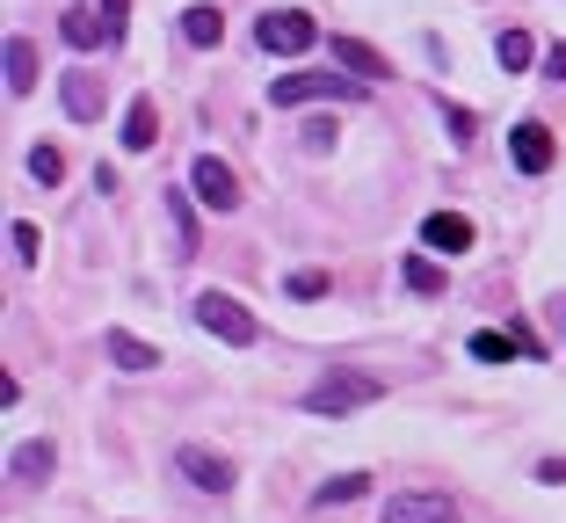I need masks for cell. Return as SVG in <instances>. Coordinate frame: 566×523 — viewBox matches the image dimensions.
<instances>
[{
  "mask_svg": "<svg viewBox=\"0 0 566 523\" xmlns=\"http://www.w3.org/2000/svg\"><path fill=\"white\" fill-rule=\"evenodd\" d=\"M472 219L465 211H429V219H421V248L429 254H472Z\"/></svg>",
  "mask_w": 566,
  "mask_h": 523,
  "instance_id": "cell-8",
  "label": "cell"
},
{
  "mask_svg": "<svg viewBox=\"0 0 566 523\" xmlns=\"http://www.w3.org/2000/svg\"><path fill=\"white\" fill-rule=\"evenodd\" d=\"M319 291H327V270H298L291 276V299H319Z\"/></svg>",
  "mask_w": 566,
  "mask_h": 523,
  "instance_id": "cell-27",
  "label": "cell"
},
{
  "mask_svg": "<svg viewBox=\"0 0 566 523\" xmlns=\"http://www.w3.org/2000/svg\"><path fill=\"white\" fill-rule=\"evenodd\" d=\"M30 175H36L44 189H51V182H66V153H59V146H36V153H30Z\"/></svg>",
  "mask_w": 566,
  "mask_h": 523,
  "instance_id": "cell-24",
  "label": "cell"
},
{
  "mask_svg": "<svg viewBox=\"0 0 566 523\" xmlns=\"http://www.w3.org/2000/svg\"><path fill=\"white\" fill-rule=\"evenodd\" d=\"M59 36H66L73 51H95L102 36H109V22H102V8H66V15H59Z\"/></svg>",
  "mask_w": 566,
  "mask_h": 523,
  "instance_id": "cell-16",
  "label": "cell"
},
{
  "mask_svg": "<svg viewBox=\"0 0 566 523\" xmlns=\"http://www.w3.org/2000/svg\"><path fill=\"white\" fill-rule=\"evenodd\" d=\"M182 36H189L197 51H211L218 36H226V15H218V8H189V15H182Z\"/></svg>",
  "mask_w": 566,
  "mask_h": 523,
  "instance_id": "cell-21",
  "label": "cell"
},
{
  "mask_svg": "<svg viewBox=\"0 0 566 523\" xmlns=\"http://www.w3.org/2000/svg\"><path fill=\"white\" fill-rule=\"evenodd\" d=\"M465 349H472V364H509V356H516V342L501 335V327H480V335H472Z\"/></svg>",
  "mask_w": 566,
  "mask_h": 523,
  "instance_id": "cell-22",
  "label": "cell"
},
{
  "mask_svg": "<svg viewBox=\"0 0 566 523\" xmlns=\"http://www.w3.org/2000/svg\"><path fill=\"white\" fill-rule=\"evenodd\" d=\"M124 8H132V0H102V22H109V44L124 36Z\"/></svg>",
  "mask_w": 566,
  "mask_h": 523,
  "instance_id": "cell-28",
  "label": "cell"
},
{
  "mask_svg": "<svg viewBox=\"0 0 566 523\" xmlns=\"http://www.w3.org/2000/svg\"><path fill=\"white\" fill-rule=\"evenodd\" d=\"M559 327H566V305H559Z\"/></svg>",
  "mask_w": 566,
  "mask_h": 523,
  "instance_id": "cell-31",
  "label": "cell"
},
{
  "mask_svg": "<svg viewBox=\"0 0 566 523\" xmlns=\"http://www.w3.org/2000/svg\"><path fill=\"white\" fill-rule=\"evenodd\" d=\"M197 327L218 335V342H233V349H254V342H262V321H254L240 299H226V291H203L197 299Z\"/></svg>",
  "mask_w": 566,
  "mask_h": 523,
  "instance_id": "cell-3",
  "label": "cell"
},
{
  "mask_svg": "<svg viewBox=\"0 0 566 523\" xmlns=\"http://www.w3.org/2000/svg\"><path fill=\"white\" fill-rule=\"evenodd\" d=\"M59 109H66L73 124H95L102 117V87H95V73H59Z\"/></svg>",
  "mask_w": 566,
  "mask_h": 523,
  "instance_id": "cell-10",
  "label": "cell"
},
{
  "mask_svg": "<svg viewBox=\"0 0 566 523\" xmlns=\"http://www.w3.org/2000/svg\"><path fill=\"white\" fill-rule=\"evenodd\" d=\"M160 197H167V226H175V254L189 262V254L203 248V233H197V203H189L197 189H160Z\"/></svg>",
  "mask_w": 566,
  "mask_h": 523,
  "instance_id": "cell-13",
  "label": "cell"
},
{
  "mask_svg": "<svg viewBox=\"0 0 566 523\" xmlns=\"http://www.w3.org/2000/svg\"><path fill=\"white\" fill-rule=\"evenodd\" d=\"M160 146V109H153V95H132V109H124V153H153Z\"/></svg>",
  "mask_w": 566,
  "mask_h": 523,
  "instance_id": "cell-14",
  "label": "cell"
},
{
  "mask_svg": "<svg viewBox=\"0 0 566 523\" xmlns=\"http://www.w3.org/2000/svg\"><path fill=\"white\" fill-rule=\"evenodd\" d=\"M189 189H197V203H203V211H218V219L240 211V175L226 168L218 153H197V160H189Z\"/></svg>",
  "mask_w": 566,
  "mask_h": 523,
  "instance_id": "cell-6",
  "label": "cell"
},
{
  "mask_svg": "<svg viewBox=\"0 0 566 523\" xmlns=\"http://www.w3.org/2000/svg\"><path fill=\"white\" fill-rule=\"evenodd\" d=\"M370 494V473H334L313 488V509H342V502H364Z\"/></svg>",
  "mask_w": 566,
  "mask_h": 523,
  "instance_id": "cell-18",
  "label": "cell"
},
{
  "mask_svg": "<svg viewBox=\"0 0 566 523\" xmlns=\"http://www.w3.org/2000/svg\"><path fill=\"white\" fill-rule=\"evenodd\" d=\"M51 466H59V443L30 437V443H15V458H8V480H15V488H36V480H51Z\"/></svg>",
  "mask_w": 566,
  "mask_h": 523,
  "instance_id": "cell-11",
  "label": "cell"
},
{
  "mask_svg": "<svg viewBox=\"0 0 566 523\" xmlns=\"http://www.w3.org/2000/svg\"><path fill=\"white\" fill-rule=\"evenodd\" d=\"M8 254H15L22 270H30L36 254H44V240H36V226H30V219H15V226H8Z\"/></svg>",
  "mask_w": 566,
  "mask_h": 523,
  "instance_id": "cell-23",
  "label": "cell"
},
{
  "mask_svg": "<svg viewBox=\"0 0 566 523\" xmlns=\"http://www.w3.org/2000/svg\"><path fill=\"white\" fill-rule=\"evenodd\" d=\"M175 473H182L197 494H226L240 480V466L226 451H211V443H182V451H175Z\"/></svg>",
  "mask_w": 566,
  "mask_h": 523,
  "instance_id": "cell-5",
  "label": "cell"
},
{
  "mask_svg": "<svg viewBox=\"0 0 566 523\" xmlns=\"http://www.w3.org/2000/svg\"><path fill=\"white\" fill-rule=\"evenodd\" d=\"M385 400V378L378 372H319L313 386H305V415H334V422H342V415H356V407H378Z\"/></svg>",
  "mask_w": 566,
  "mask_h": 523,
  "instance_id": "cell-1",
  "label": "cell"
},
{
  "mask_svg": "<svg viewBox=\"0 0 566 523\" xmlns=\"http://www.w3.org/2000/svg\"><path fill=\"white\" fill-rule=\"evenodd\" d=\"M407 291H415V299H436V291H443V262H436V254H407Z\"/></svg>",
  "mask_w": 566,
  "mask_h": 523,
  "instance_id": "cell-20",
  "label": "cell"
},
{
  "mask_svg": "<svg viewBox=\"0 0 566 523\" xmlns=\"http://www.w3.org/2000/svg\"><path fill=\"white\" fill-rule=\"evenodd\" d=\"M552 153H559V146H552V132L537 117H523L516 132H509V160H516V175H545Z\"/></svg>",
  "mask_w": 566,
  "mask_h": 523,
  "instance_id": "cell-9",
  "label": "cell"
},
{
  "mask_svg": "<svg viewBox=\"0 0 566 523\" xmlns=\"http://www.w3.org/2000/svg\"><path fill=\"white\" fill-rule=\"evenodd\" d=\"M545 81H559V87H566V44H559V51H545Z\"/></svg>",
  "mask_w": 566,
  "mask_h": 523,
  "instance_id": "cell-30",
  "label": "cell"
},
{
  "mask_svg": "<svg viewBox=\"0 0 566 523\" xmlns=\"http://www.w3.org/2000/svg\"><path fill=\"white\" fill-rule=\"evenodd\" d=\"M378 523H458V502L443 488H400L378 509Z\"/></svg>",
  "mask_w": 566,
  "mask_h": 523,
  "instance_id": "cell-7",
  "label": "cell"
},
{
  "mask_svg": "<svg viewBox=\"0 0 566 523\" xmlns=\"http://www.w3.org/2000/svg\"><path fill=\"white\" fill-rule=\"evenodd\" d=\"M334 138H342V132H334V117H313V124H305V153H334Z\"/></svg>",
  "mask_w": 566,
  "mask_h": 523,
  "instance_id": "cell-26",
  "label": "cell"
},
{
  "mask_svg": "<svg viewBox=\"0 0 566 523\" xmlns=\"http://www.w3.org/2000/svg\"><path fill=\"white\" fill-rule=\"evenodd\" d=\"M494 59H501V73H523V66L537 59L531 30H501V36H494Z\"/></svg>",
  "mask_w": 566,
  "mask_h": 523,
  "instance_id": "cell-19",
  "label": "cell"
},
{
  "mask_svg": "<svg viewBox=\"0 0 566 523\" xmlns=\"http://www.w3.org/2000/svg\"><path fill=\"white\" fill-rule=\"evenodd\" d=\"M370 81H342V73H283L269 81V102L276 109H305V102H356Z\"/></svg>",
  "mask_w": 566,
  "mask_h": 523,
  "instance_id": "cell-2",
  "label": "cell"
},
{
  "mask_svg": "<svg viewBox=\"0 0 566 523\" xmlns=\"http://www.w3.org/2000/svg\"><path fill=\"white\" fill-rule=\"evenodd\" d=\"M443 124H450V146H472V132H480V117L465 102H443Z\"/></svg>",
  "mask_w": 566,
  "mask_h": 523,
  "instance_id": "cell-25",
  "label": "cell"
},
{
  "mask_svg": "<svg viewBox=\"0 0 566 523\" xmlns=\"http://www.w3.org/2000/svg\"><path fill=\"white\" fill-rule=\"evenodd\" d=\"M537 480H545V488H566V458H545V466H537Z\"/></svg>",
  "mask_w": 566,
  "mask_h": 523,
  "instance_id": "cell-29",
  "label": "cell"
},
{
  "mask_svg": "<svg viewBox=\"0 0 566 523\" xmlns=\"http://www.w3.org/2000/svg\"><path fill=\"white\" fill-rule=\"evenodd\" d=\"M0 66H8V95H30V87H36V44H30V36H8Z\"/></svg>",
  "mask_w": 566,
  "mask_h": 523,
  "instance_id": "cell-17",
  "label": "cell"
},
{
  "mask_svg": "<svg viewBox=\"0 0 566 523\" xmlns=\"http://www.w3.org/2000/svg\"><path fill=\"white\" fill-rule=\"evenodd\" d=\"M254 36H262L269 59H298V51H313V44H319V22L305 15V8H269Z\"/></svg>",
  "mask_w": 566,
  "mask_h": 523,
  "instance_id": "cell-4",
  "label": "cell"
},
{
  "mask_svg": "<svg viewBox=\"0 0 566 523\" xmlns=\"http://www.w3.org/2000/svg\"><path fill=\"white\" fill-rule=\"evenodd\" d=\"M334 66H349L356 81H392V66H385V59L364 44V36H334Z\"/></svg>",
  "mask_w": 566,
  "mask_h": 523,
  "instance_id": "cell-15",
  "label": "cell"
},
{
  "mask_svg": "<svg viewBox=\"0 0 566 523\" xmlns=\"http://www.w3.org/2000/svg\"><path fill=\"white\" fill-rule=\"evenodd\" d=\"M102 356H109L117 372H160V349H153V342H138L132 327H109V335H102Z\"/></svg>",
  "mask_w": 566,
  "mask_h": 523,
  "instance_id": "cell-12",
  "label": "cell"
}]
</instances>
